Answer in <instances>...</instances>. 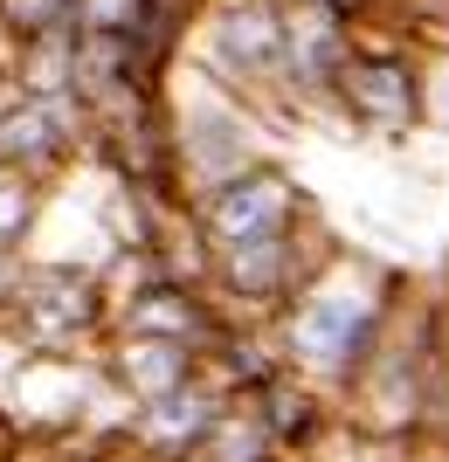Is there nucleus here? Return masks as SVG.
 <instances>
[{
  "label": "nucleus",
  "instance_id": "obj_9",
  "mask_svg": "<svg viewBox=\"0 0 449 462\" xmlns=\"http://www.w3.org/2000/svg\"><path fill=\"white\" fill-rule=\"evenodd\" d=\"M229 407H235V393L201 373L194 386H180L166 401L138 407V435H145V448H159V456H194V448L229 421Z\"/></svg>",
  "mask_w": 449,
  "mask_h": 462
},
{
  "label": "nucleus",
  "instance_id": "obj_3",
  "mask_svg": "<svg viewBox=\"0 0 449 462\" xmlns=\"http://www.w3.org/2000/svg\"><path fill=\"white\" fill-rule=\"evenodd\" d=\"M201 56H208V77L229 83L235 97L284 90L291 0H215L201 21Z\"/></svg>",
  "mask_w": 449,
  "mask_h": 462
},
{
  "label": "nucleus",
  "instance_id": "obj_10",
  "mask_svg": "<svg viewBox=\"0 0 449 462\" xmlns=\"http://www.w3.org/2000/svg\"><path fill=\"white\" fill-rule=\"evenodd\" d=\"M201 380V352L194 346H173V338H132L125 331V346H117V386L132 393L138 407L166 401L180 386Z\"/></svg>",
  "mask_w": 449,
  "mask_h": 462
},
{
  "label": "nucleus",
  "instance_id": "obj_13",
  "mask_svg": "<svg viewBox=\"0 0 449 462\" xmlns=\"http://www.w3.org/2000/svg\"><path fill=\"white\" fill-rule=\"evenodd\" d=\"M435 435L449 442V276H443V393H435Z\"/></svg>",
  "mask_w": 449,
  "mask_h": 462
},
{
  "label": "nucleus",
  "instance_id": "obj_5",
  "mask_svg": "<svg viewBox=\"0 0 449 462\" xmlns=\"http://www.w3.org/2000/svg\"><path fill=\"white\" fill-rule=\"evenodd\" d=\"M339 255V242L325 228H297V235H284V242H256V249H221L215 255V283H221V297L229 304H249V310H284L297 297V290L312 283L325 263Z\"/></svg>",
  "mask_w": 449,
  "mask_h": 462
},
{
  "label": "nucleus",
  "instance_id": "obj_12",
  "mask_svg": "<svg viewBox=\"0 0 449 462\" xmlns=\"http://www.w3.org/2000/svg\"><path fill=\"white\" fill-rule=\"evenodd\" d=\"M422 132L449 138V42L422 49Z\"/></svg>",
  "mask_w": 449,
  "mask_h": 462
},
{
  "label": "nucleus",
  "instance_id": "obj_2",
  "mask_svg": "<svg viewBox=\"0 0 449 462\" xmlns=\"http://www.w3.org/2000/svg\"><path fill=\"white\" fill-rule=\"evenodd\" d=\"M201 235H208V249H256V242H284V235L312 228V193H304V180L291 173V166H276V159H263V166H249V173L221 180L215 193H201L194 208Z\"/></svg>",
  "mask_w": 449,
  "mask_h": 462
},
{
  "label": "nucleus",
  "instance_id": "obj_6",
  "mask_svg": "<svg viewBox=\"0 0 449 462\" xmlns=\"http://www.w3.org/2000/svg\"><path fill=\"white\" fill-rule=\"evenodd\" d=\"M125 331L132 338H173V346H194L201 359L229 338V318H221L194 283L180 276H159V283H138L132 304H125Z\"/></svg>",
  "mask_w": 449,
  "mask_h": 462
},
{
  "label": "nucleus",
  "instance_id": "obj_1",
  "mask_svg": "<svg viewBox=\"0 0 449 462\" xmlns=\"http://www.w3.org/2000/svg\"><path fill=\"white\" fill-rule=\"evenodd\" d=\"M408 297V276L373 263L360 249H339L291 304L270 318V346L291 373L325 386L332 401H346V386L367 373L380 331H388L394 304Z\"/></svg>",
  "mask_w": 449,
  "mask_h": 462
},
{
  "label": "nucleus",
  "instance_id": "obj_11",
  "mask_svg": "<svg viewBox=\"0 0 449 462\" xmlns=\"http://www.w3.org/2000/svg\"><path fill=\"white\" fill-rule=\"evenodd\" d=\"M70 145V104L62 97H28L0 117V166L7 173H35Z\"/></svg>",
  "mask_w": 449,
  "mask_h": 462
},
{
  "label": "nucleus",
  "instance_id": "obj_8",
  "mask_svg": "<svg viewBox=\"0 0 449 462\" xmlns=\"http://www.w3.org/2000/svg\"><path fill=\"white\" fill-rule=\"evenodd\" d=\"M14 310L21 325H28V338H42V346H62V338H83V331L98 325V283L77 270H42L28 276V283H14Z\"/></svg>",
  "mask_w": 449,
  "mask_h": 462
},
{
  "label": "nucleus",
  "instance_id": "obj_7",
  "mask_svg": "<svg viewBox=\"0 0 449 462\" xmlns=\"http://www.w3.org/2000/svg\"><path fill=\"white\" fill-rule=\"evenodd\" d=\"M180 166L194 173L201 193H215L221 180H235V173H249V166H263V145H256L249 111L235 104V90L221 97L215 111H201V117H187V125H180Z\"/></svg>",
  "mask_w": 449,
  "mask_h": 462
},
{
  "label": "nucleus",
  "instance_id": "obj_4",
  "mask_svg": "<svg viewBox=\"0 0 449 462\" xmlns=\"http://www.w3.org/2000/svg\"><path fill=\"white\" fill-rule=\"evenodd\" d=\"M332 111L367 138H415L422 132V49L367 35L332 90Z\"/></svg>",
  "mask_w": 449,
  "mask_h": 462
}]
</instances>
